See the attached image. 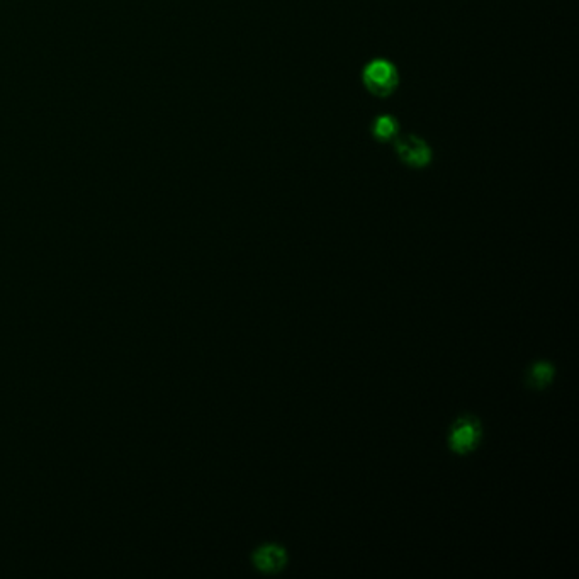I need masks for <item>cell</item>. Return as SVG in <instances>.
Masks as SVG:
<instances>
[{"mask_svg":"<svg viewBox=\"0 0 579 579\" xmlns=\"http://www.w3.org/2000/svg\"><path fill=\"white\" fill-rule=\"evenodd\" d=\"M554 378V368L549 362H537L534 364L530 370H528V376H526V382L530 388L534 389H544L545 386H549Z\"/></svg>","mask_w":579,"mask_h":579,"instance_id":"8992f818","label":"cell"},{"mask_svg":"<svg viewBox=\"0 0 579 579\" xmlns=\"http://www.w3.org/2000/svg\"><path fill=\"white\" fill-rule=\"evenodd\" d=\"M397 134H399V123L393 116H381L372 124V136L381 143L393 142Z\"/></svg>","mask_w":579,"mask_h":579,"instance_id":"5b68a950","label":"cell"},{"mask_svg":"<svg viewBox=\"0 0 579 579\" xmlns=\"http://www.w3.org/2000/svg\"><path fill=\"white\" fill-rule=\"evenodd\" d=\"M253 563L263 573H277L286 566L288 554L280 545L267 544L260 549H257V553L253 555Z\"/></svg>","mask_w":579,"mask_h":579,"instance_id":"277c9868","label":"cell"},{"mask_svg":"<svg viewBox=\"0 0 579 579\" xmlns=\"http://www.w3.org/2000/svg\"><path fill=\"white\" fill-rule=\"evenodd\" d=\"M481 440V425L474 417H462L454 423L450 435H448V446L456 454H469L477 447Z\"/></svg>","mask_w":579,"mask_h":579,"instance_id":"7a4b0ae2","label":"cell"},{"mask_svg":"<svg viewBox=\"0 0 579 579\" xmlns=\"http://www.w3.org/2000/svg\"><path fill=\"white\" fill-rule=\"evenodd\" d=\"M396 155L411 169H425L432 162V148L418 136H401L396 142Z\"/></svg>","mask_w":579,"mask_h":579,"instance_id":"3957f363","label":"cell"},{"mask_svg":"<svg viewBox=\"0 0 579 579\" xmlns=\"http://www.w3.org/2000/svg\"><path fill=\"white\" fill-rule=\"evenodd\" d=\"M362 82L368 93L376 97L386 99L395 93L399 83V75L396 66L388 60H372L362 72Z\"/></svg>","mask_w":579,"mask_h":579,"instance_id":"6da1fadb","label":"cell"}]
</instances>
